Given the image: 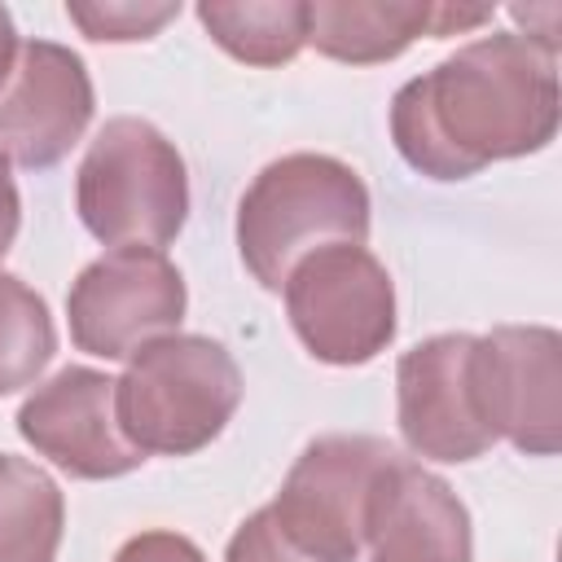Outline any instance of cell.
Masks as SVG:
<instances>
[{"mask_svg":"<svg viewBox=\"0 0 562 562\" xmlns=\"http://www.w3.org/2000/svg\"><path fill=\"white\" fill-rule=\"evenodd\" d=\"M558 57L518 31H492L391 97V140L430 180H470L540 154L558 136Z\"/></svg>","mask_w":562,"mask_h":562,"instance_id":"obj_1","label":"cell"},{"mask_svg":"<svg viewBox=\"0 0 562 562\" xmlns=\"http://www.w3.org/2000/svg\"><path fill=\"white\" fill-rule=\"evenodd\" d=\"M369 189L356 167L329 154H285L268 162L237 202V255L263 290H281L290 268L334 241L364 246Z\"/></svg>","mask_w":562,"mask_h":562,"instance_id":"obj_2","label":"cell"},{"mask_svg":"<svg viewBox=\"0 0 562 562\" xmlns=\"http://www.w3.org/2000/svg\"><path fill=\"white\" fill-rule=\"evenodd\" d=\"M241 404L233 351L206 334H167L127 360L114 408L127 443L145 457H189L224 435Z\"/></svg>","mask_w":562,"mask_h":562,"instance_id":"obj_3","label":"cell"},{"mask_svg":"<svg viewBox=\"0 0 562 562\" xmlns=\"http://www.w3.org/2000/svg\"><path fill=\"white\" fill-rule=\"evenodd\" d=\"M75 206L101 246L162 250L189 220V171L180 149L136 114L110 119L75 176Z\"/></svg>","mask_w":562,"mask_h":562,"instance_id":"obj_4","label":"cell"},{"mask_svg":"<svg viewBox=\"0 0 562 562\" xmlns=\"http://www.w3.org/2000/svg\"><path fill=\"white\" fill-rule=\"evenodd\" d=\"M281 290L299 342L321 364H369L395 342V281L364 246L334 241L303 255Z\"/></svg>","mask_w":562,"mask_h":562,"instance_id":"obj_5","label":"cell"},{"mask_svg":"<svg viewBox=\"0 0 562 562\" xmlns=\"http://www.w3.org/2000/svg\"><path fill=\"white\" fill-rule=\"evenodd\" d=\"M400 452L378 435H321L290 465L268 505L281 531L321 562H356L369 531V505Z\"/></svg>","mask_w":562,"mask_h":562,"instance_id":"obj_6","label":"cell"},{"mask_svg":"<svg viewBox=\"0 0 562 562\" xmlns=\"http://www.w3.org/2000/svg\"><path fill=\"white\" fill-rule=\"evenodd\" d=\"M189 290L180 268L149 246H114L92 259L66 294L70 338L101 360H132L154 338L180 329Z\"/></svg>","mask_w":562,"mask_h":562,"instance_id":"obj_7","label":"cell"},{"mask_svg":"<svg viewBox=\"0 0 562 562\" xmlns=\"http://www.w3.org/2000/svg\"><path fill=\"white\" fill-rule=\"evenodd\" d=\"M470 382L496 439L527 457L562 448V334L549 325H496L474 338Z\"/></svg>","mask_w":562,"mask_h":562,"instance_id":"obj_8","label":"cell"},{"mask_svg":"<svg viewBox=\"0 0 562 562\" xmlns=\"http://www.w3.org/2000/svg\"><path fill=\"white\" fill-rule=\"evenodd\" d=\"M18 435L70 479H123L145 452H136L119 426L114 378L88 364H66L40 382L18 408Z\"/></svg>","mask_w":562,"mask_h":562,"instance_id":"obj_9","label":"cell"},{"mask_svg":"<svg viewBox=\"0 0 562 562\" xmlns=\"http://www.w3.org/2000/svg\"><path fill=\"white\" fill-rule=\"evenodd\" d=\"M470 356H474V334H435L408 347L395 364L400 435L426 461L461 465L496 443L474 400Z\"/></svg>","mask_w":562,"mask_h":562,"instance_id":"obj_10","label":"cell"},{"mask_svg":"<svg viewBox=\"0 0 562 562\" xmlns=\"http://www.w3.org/2000/svg\"><path fill=\"white\" fill-rule=\"evenodd\" d=\"M92 105L83 57L57 40H26L0 88V154L31 171L61 162L88 132Z\"/></svg>","mask_w":562,"mask_h":562,"instance_id":"obj_11","label":"cell"},{"mask_svg":"<svg viewBox=\"0 0 562 562\" xmlns=\"http://www.w3.org/2000/svg\"><path fill=\"white\" fill-rule=\"evenodd\" d=\"M369 562H474L470 509L426 465L395 457L369 505Z\"/></svg>","mask_w":562,"mask_h":562,"instance_id":"obj_12","label":"cell"},{"mask_svg":"<svg viewBox=\"0 0 562 562\" xmlns=\"http://www.w3.org/2000/svg\"><path fill=\"white\" fill-rule=\"evenodd\" d=\"M435 35V4L426 0H316L307 4V44L347 66H378L400 57L413 40Z\"/></svg>","mask_w":562,"mask_h":562,"instance_id":"obj_13","label":"cell"},{"mask_svg":"<svg viewBox=\"0 0 562 562\" xmlns=\"http://www.w3.org/2000/svg\"><path fill=\"white\" fill-rule=\"evenodd\" d=\"M66 496L35 461L0 452V562H53Z\"/></svg>","mask_w":562,"mask_h":562,"instance_id":"obj_14","label":"cell"},{"mask_svg":"<svg viewBox=\"0 0 562 562\" xmlns=\"http://www.w3.org/2000/svg\"><path fill=\"white\" fill-rule=\"evenodd\" d=\"M206 35L246 66H285L307 44V4L303 0H206L198 4Z\"/></svg>","mask_w":562,"mask_h":562,"instance_id":"obj_15","label":"cell"},{"mask_svg":"<svg viewBox=\"0 0 562 562\" xmlns=\"http://www.w3.org/2000/svg\"><path fill=\"white\" fill-rule=\"evenodd\" d=\"M57 351V329L44 294L22 277L0 272V395L31 386Z\"/></svg>","mask_w":562,"mask_h":562,"instance_id":"obj_16","label":"cell"},{"mask_svg":"<svg viewBox=\"0 0 562 562\" xmlns=\"http://www.w3.org/2000/svg\"><path fill=\"white\" fill-rule=\"evenodd\" d=\"M66 18L97 44H136L154 40L167 22L180 18V4H136V0H70Z\"/></svg>","mask_w":562,"mask_h":562,"instance_id":"obj_17","label":"cell"},{"mask_svg":"<svg viewBox=\"0 0 562 562\" xmlns=\"http://www.w3.org/2000/svg\"><path fill=\"white\" fill-rule=\"evenodd\" d=\"M224 562H321V558H312L307 549H299V544L281 531V522L272 518V509L263 505V509H255V514L233 531V540H228V549H224Z\"/></svg>","mask_w":562,"mask_h":562,"instance_id":"obj_18","label":"cell"},{"mask_svg":"<svg viewBox=\"0 0 562 562\" xmlns=\"http://www.w3.org/2000/svg\"><path fill=\"white\" fill-rule=\"evenodd\" d=\"M114 562H206V553L180 531H140L114 553Z\"/></svg>","mask_w":562,"mask_h":562,"instance_id":"obj_19","label":"cell"},{"mask_svg":"<svg viewBox=\"0 0 562 562\" xmlns=\"http://www.w3.org/2000/svg\"><path fill=\"white\" fill-rule=\"evenodd\" d=\"M509 18H514L518 26H527V35H522V40H531L536 48H544V53H553V57H558V48H562V40H558L562 9H558V4H514V9H509Z\"/></svg>","mask_w":562,"mask_h":562,"instance_id":"obj_20","label":"cell"},{"mask_svg":"<svg viewBox=\"0 0 562 562\" xmlns=\"http://www.w3.org/2000/svg\"><path fill=\"white\" fill-rule=\"evenodd\" d=\"M18 224H22V202H18L13 167H9V158L0 154V259L9 255V246H13V237H18Z\"/></svg>","mask_w":562,"mask_h":562,"instance_id":"obj_21","label":"cell"},{"mask_svg":"<svg viewBox=\"0 0 562 562\" xmlns=\"http://www.w3.org/2000/svg\"><path fill=\"white\" fill-rule=\"evenodd\" d=\"M18 26H13V13L0 4V88L9 83V75H13V61H18Z\"/></svg>","mask_w":562,"mask_h":562,"instance_id":"obj_22","label":"cell"}]
</instances>
